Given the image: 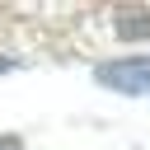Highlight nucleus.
<instances>
[{
	"label": "nucleus",
	"instance_id": "nucleus-2",
	"mask_svg": "<svg viewBox=\"0 0 150 150\" xmlns=\"http://www.w3.org/2000/svg\"><path fill=\"white\" fill-rule=\"evenodd\" d=\"M19 145H23L19 136H0V150H19Z\"/></svg>",
	"mask_w": 150,
	"mask_h": 150
},
{
	"label": "nucleus",
	"instance_id": "nucleus-1",
	"mask_svg": "<svg viewBox=\"0 0 150 150\" xmlns=\"http://www.w3.org/2000/svg\"><path fill=\"white\" fill-rule=\"evenodd\" d=\"M94 75L112 94H150V56H117V61H103Z\"/></svg>",
	"mask_w": 150,
	"mask_h": 150
}]
</instances>
